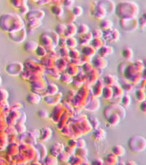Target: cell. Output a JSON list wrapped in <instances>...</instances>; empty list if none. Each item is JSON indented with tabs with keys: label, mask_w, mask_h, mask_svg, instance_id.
<instances>
[{
	"label": "cell",
	"mask_w": 146,
	"mask_h": 165,
	"mask_svg": "<svg viewBox=\"0 0 146 165\" xmlns=\"http://www.w3.org/2000/svg\"><path fill=\"white\" fill-rule=\"evenodd\" d=\"M132 50L128 47H126V48L123 49V50L122 51V56H124L125 58L127 59L131 58V57H132Z\"/></svg>",
	"instance_id": "obj_2"
},
{
	"label": "cell",
	"mask_w": 146,
	"mask_h": 165,
	"mask_svg": "<svg viewBox=\"0 0 146 165\" xmlns=\"http://www.w3.org/2000/svg\"><path fill=\"white\" fill-rule=\"evenodd\" d=\"M128 164H136V163H135V162H133V161L132 162H131H131H128Z\"/></svg>",
	"instance_id": "obj_3"
},
{
	"label": "cell",
	"mask_w": 146,
	"mask_h": 165,
	"mask_svg": "<svg viewBox=\"0 0 146 165\" xmlns=\"http://www.w3.org/2000/svg\"><path fill=\"white\" fill-rule=\"evenodd\" d=\"M38 47V43L34 41H30L25 43L24 45V49L28 52H33L36 51Z\"/></svg>",
	"instance_id": "obj_1"
},
{
	"label": "cell",
	"mask_w": 146,
	"mask_h": 165,
	"mask_svg": "<svg viewBox=\"0 0 146 165\" xmlns=\"http://www.w3.org/2000/svg\"><path fill=\"white\" fill-rule=\"evenodd\" d=\"M2 82V78H1V77H0V84H1Z\"/></svg>",
	"instance_id": "obj_4"
}]
</instances>
